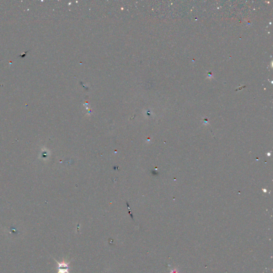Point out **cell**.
<instances>
[{
	"mask_svg": "<svg viewBox=\"0 0 273 273\" xmlns=\"http://www.w3.org/2000/svg\"><path fill=\"white\" fill-rule=\"evenodd\" d=\"M55 260L57 262V264H58L57 268H58V271L57 273H69V271H68V270H69L68 264H69V263H65V262H62V263H59L56 259H55Z\"/></svg>",
	"mask_w": 273,
	"mask_h": 273,
	"instance_id": "6da1fadb",
	"label": "cell"
}]
</instances>
